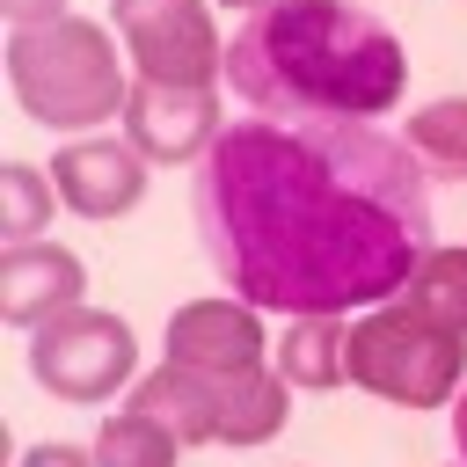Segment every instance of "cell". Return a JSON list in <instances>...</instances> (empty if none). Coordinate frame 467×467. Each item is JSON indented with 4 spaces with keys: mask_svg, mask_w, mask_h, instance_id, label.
I'll return each mask as SVG.
<instances>
[{
    "mask_svg": "<svg viewBox=\"0 0 467 467\" xmlns=\"http://www.w3.org/2000/svg\"><path fill=\"white\" fill-rule=\"evenodd\" d=\"M197 241L263 314H372L431 241V175L379 124L241 117L197 161Z\"/></svg>",
    "mask_w": 467,
    "mask_h": 467,
    "instance_id": "1",
    "label": "cell"
},
{
    "mask_svg": "<svg viewBox=\"0 0 467 467\" xmlns=\"http://www.w3.org/2000/svg\"><path fill=\"white\" fill-rule=\"evenodd\" d=\"M226 80L255 117L372 124L401 102V36L358 0H270L226 44Z\"/></svg>",
    "mask_w": 467,
    "mask_h": 467,
    "instance_id": "2",
    "label": "cell"
},
{
    "mask_svg": "<svg viewBox=\"0 0 467 467\" xmlns=\"http://www.w3.org/2000/svg\"><path fill=\"white\" fill-rule=\"evenodd\" d=\"M117 44L124 36H109L88 15L7 29V88H15L22 117L44 124V131H58V139H88L109 117H124L131 73H124Z\"/></svg>",
    "mask_w": 467,
    "mask_h": 467,
    "instance_id": "3",
    "label": "cell"
},
{
    "mask_svg": "<svg viewBox=\"0 0 467 467\" xmlns=\"http://www.w3.org/2000/svg\"><path fill=\"white\" fill-rule=\"evenodd\" d=\"M467 372V336L438 314L387 299L350 321V387L394 401V409H445Z\"/></svg>",
    "mask_w": 467,
    "mask_h": 467,
    "instance_id": "4",
    "label": "cell"
},
{
    "mask_svg": "<svg viewBox=\"0 0 467 467\" xmlns=\"http://www.w3.org/2000/svg\"><path fill=\"white\" fill-rule=\"evenodd\" d=\"M29 379L58 401H109L117 387H139V336L109 306H66L44 328H29Z\"/></svg>",
    "mask_w": 467,
    "mask_h": 467,
    "instance_id": "5",
    "label": "cell"
},
{
    "mask_svg": "<svg viewBox=\"0 0 467 467\" xmlns=\"http://www.w3.org/2000/svg\"><path fill=\"white\" fill-rule=\"evenodd\" d=\"M117 36L146 80H175V88L226 80V44L212 22V0H117Z\"/></svg>",
    "mask_w": 467,
    "mask_h": 467,
    "instance_id": "6",
    "label": "cell"
},
{
    "mask_svg": "<svg viewBox=\"0 0 467 467\" xmlns=\"http://www.w3.org/2000/svg\"><path fill=\"white\" fill-rule=\"evenodd\" d=\"M124 139L153 161V168H182V161H204L219 146V88H175V80H146L131 73V95H124Z\"/></svg>",
    "mask_w": 467,
    "mask_h": 467,
    "instance_id": "7",
    "label": "cell"
},
{
    "mask_svg": "<svg viewBox=\"0 0 467 467\" xmlns=\"http://www.w3.org/2000/svg\"><path fill=\"white\" fill-rule=\"evenodd\" d=\"M51 182H58L66 212H80V219H124V212H139V197L153 182V161L131 139L88 131V139H66L51 153Z\"/></svg>",
    "mask_w": 467,
    "mask_h": 467,
    "instance_id": "8",
    "label": "cell"
},
{
    "mask_svg": "<svg viewBox=\"0 0 467 467\" xmlns=\"http://www.w3.org/2000/svg\"><path fill=\"white\" fill-rule=\"evenodd\" d=\"M263 306H248L241 292L219 299H182L168 314V365H197V372H248L263 365Z\"/></svg>",
    "mask_w": 467,
    "mask_h": 467,
    "instance_id": "9",
    "label": "cell"
},
{
    "mask_svg": "<svg viewBox=\"0 0 467 467\" xmlns=\"http://www.w3.org/2000/svg\"><path fill=\"white\" fill-rule=\"evenodd\" d=\"M88 270L58 241H7L0 248V321L7 328H44L66 306H88Z\"/></svg>",
    "mask_w": 467,
    "mask_h": 467,
    "instance_id": "10",
    "label": "cell"
},
{
    "mask_svg": "<svg viewBox=\"0 0 467 467\" xmlns=\"http://www.w3.org/2000/svg\"><path fill=\"white\" fill-rule=\"evenodd\" d=\"M292 394H328L350 379V314H292L285 343L270 350Z\"/></svg>",
    "mask_w": 467,
    "mask_h": 467,
    "instance_id": "11",
    "label": "cell"
},
{
    "mask_svg": "<svg viewBox=\"0 0 467 467\" xmlns=\"http://www.w3.org/2000/svg\"><path fill=\"white\" fill-rule=\"evenodd\" d=\"M131 409H146L153 423H168L182 445H219V372L197 365H161L131 387Z\"/></svg>",
    "mask_w": 467,
    "mask_h": 467,
    "instance_id": "12",
    "label": "cell"
},
{
    "mask_svg": "<svg viewBox=\"0 0 467 467\" xmlns=\"http://www.w3.org/2000/svg\"><path fill=\"white\" fill-rule=\"evenodd\" d=\"M292 387L277 365H248V372H219V445H270L285 431Z\"/></svg>",
    "mask_w": 467,
    "mask_h": 467,
    "instance_id": "13",
    "label": "cell"
},
{
    "mask_svg": "<svg viewBox=\"0 0 467 467\" xmlns=\"http://www.w3.org/2000/svg\"><path fill=\"white\" fill-rule=\"evenodd\" d=\"M401 146L416 153V168L431 182H467V95H438L409 117Z\"/></svg>",
    "mask_w": 467,
    "mask_h": 467,
    "instance_id": "14",
    "label": "cell"
},
{
    "mask_svg": "<svg viewBox=\"0 0 467 467\" xmlns=\"http://www.w3.org/2000/svg\"><path fill=\"white\" fill-rule=\"evenodd\" d=\"M190 445L168 431V423H153L146 409H117V416H102V431H95V460L102 467H175Z\"/></svg>",
    "mask_w": 467,
    "mask_h": 467,
    "instance_id": "15",
    "label": "cell"
},
{
    "mask_svg": "<svg viewBox=\"0 0 467 467\" xmlns=\"http://www.w3.org/2000/svg\"><path fill=\"white\" fill-rule=\"evenodd\" d=\"M51 212H58L51 168H36V161H0V234H7V241H44Z\"/></svg>",
    "mask_w": 467,
    "mask_h": 467,
    "instance_id": "16",
    "label": "cell"
},
{
    "mask_svg": "<svg viewBox=\"0 0 467 467\" xmlns=\"http://www.w3.org/2000/svg\"><path fill=\"white\" fill-rule=\"evenodd\" d=\"M401 299L467 336V248H431V255L416 263V277L401 285Z\"/></svg>",
    "mask_w": 467,
    "mask_h": 467,
    "instance_id": "17",
    "label": "cell"
},
{
    "mask_svg": "<svg viewBox=\"0 0 467 467\" xmlns=\"http://www.w3.org/2000/svg\"><path fill=\"white\" fill-rule=\"evenodd\" d=\"M15 467H102L95 445H66V438H44V445H22Z\"/></svg>",
    "mask_w": 467,
    "mask_h": 467,
    "instance_id": "18",
    "label": "cell"
},
{
    "mask_svg": "<svg viewBox=\"0 0 467 467\" xmlns=\"http://www.w3.org/2000/svg\"><path fill=\"white\" fill-rule=\"evenodd\" d=\"M0 15H7L15 29H29V22H58L66 0H0Z\"/></svg>",
    "mask_w": 467,
    "mask_h": 467,
    "instance_id": "19",
    "label": "cell"
},
{
    "mask_svg": "<svg viewBox=\"0 0 467 467\" xmlns=\"http://www.w3.org/2000/svg\"><path fill=\"white\" fill-rule=\"evenodd\" d=\"M452 445H460V460H467V394H452Z\"/></svg>",
    "mask_w": 467,
    "mask_h": 467,
    "instance_id": "20",
    "label": "cell"
},
{
    "mask_svg": "<svg viewBox=\"0 0 467 467\" xmlns=\"http://www.w3.org/2000/svg\"><path fill=\"white\" fill-rule=\"evenodd\" d=\"M226 7H248V15H255V7H270V0H226Z\"/></svg>",
    "mask_w": 467,
    "mask_h": 467,
    "instance_id": "21",
    "label": "cell"
}]
</instances>
